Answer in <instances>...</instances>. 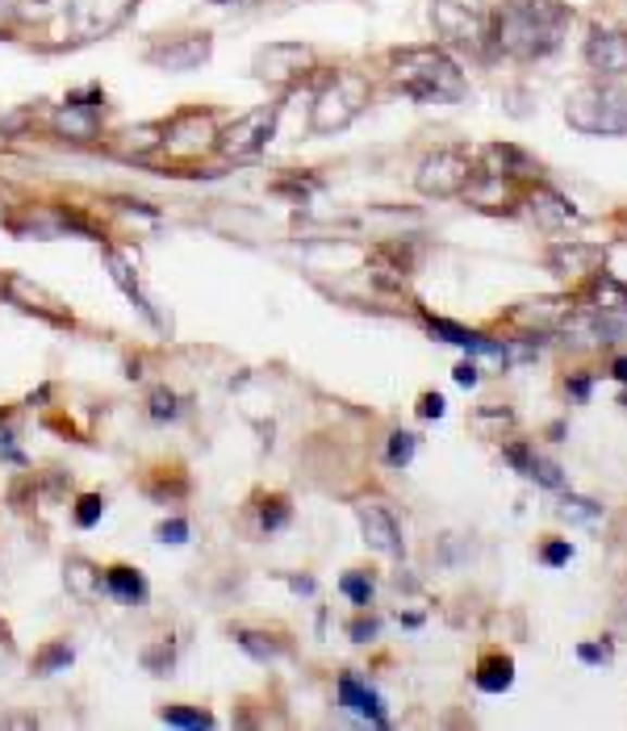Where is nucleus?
Returning a JSON list of instances; mask_svg holds the SVG:
<instances>
[{
  "instance_id": "nucleus-10",
  "label": "nucleus",
  "mask_w": 627,
  "mask_h": 731,
  "mask_svg": "<svg viewBox=\"0 0 627 731\" xmlns=\"http://www.w3.org/2000/svg\"><path fill=\"white\" fill-rule=\"evenodd\" d=\"M310 63H314V51H310V47H301V42H268V47L255 51L251 72L264 84H289V80H298Z\"/></svg>"
},
{
  "instance_id": "nucleus-44",
  "label": "nucleus",
  "mask_w": 627,
  "mask_h": 731,
  "mask_svg": "<svg viewBox=\"0 0 627 731\" xmlns=\"http://www.w3.org/2000/svg\"><path fill=\"white\" fill-rule=\"evenodd\" d=\"M0 38H4V34H0Z\"/></svg>"
},
{
  "instance_id": "nucleus-20",
  "label": "nucleus",
  "mask_w": 627,
  "mask_h": 731,
  "mask_svg": "<svg viewBox=\"0 0 627 731\" xmlns=\"http://www.w3.org/2000/svg\"><path fill=\"white\" fill-rule=\"evenodd\" d=\"M511 681H515V660H511V656H490V660L477 669V685H481L486 694L511 690Z\"/></svg>"
},
{
  "instance_id": "nucleus-32",
  "label": "nucleus",
  "mask_w": 627,
  "mask_h": 731,
  "mask_svg": "<svg viewBox=\"0 0 627 731\" xmlns=\"http://www.w3.org/2000/svg\"><path fill=\"white\" fill-rule=\"evenodd\" d=\"M260 522H264V531H276V527H285V522H289V506H285L280 497L264 502V515H260Z\"/></svg>"
},
{
  "instance_id": "nucleus-6",
  "label": "nucleus",
  "mask_w": 627,
  "mask_h": 731,
  "mask_svg": "<svg viewBox=\"0 0 627 731\" xmlns=\"http://www.w3.org/2000/svg\"><path fill=\"white\" fill-rule=\"evenodd\" d=\"M431 22H436L439 38H448V42L461 47V51L481 54L486 42H490V17L477 13L473 4H461V0H436Z\"/></svg>"
},
{
  "instance_id": "nucleus-36",
  "label": "nucleus",
  "mask_w": 627,
  "mask_h": 731,
  "mask_svg": "<svg viewBox=\"0 0 627 731\" xmlns=\"http://www.w3.org/2000/svg\"><path fill=\"white\" fill-rule=\"evenodd\" d=\"M569 556H573V547L569 543H548L544 547V560L556 569V565H569Z\"/></svg>"
},
{
  "instance_id": "nucleus-24",
  "label": "nucleus",
  "mask_w": 627,
  "mask_h": 731,
  "mask_svg": "<svg viewBox=\"0 0 627 731\" xmlns=\"http://www.w3.org/2000/svg\"><path fill=\"white\" fill-rule=\"evenodd\" d=\"M414 448H418V439L410 431H393L389 434V452H385V461L393 464V468H406L414 461Z\"/></svg>"
},
{
  "instance_id": "nucleus-25",
  "label": "nucleus",
  "mask_w": 627,
  "mask_h": 731,
  "mask_svg": "<svg viewBox=\"0 0 627 731\" xmlns=\"http://www.w3.org/2000/svg\"><path fill=\"white\" fill-rule=\"evenodd\" d=\"M164 723L167 728H214V715H205V710H185V706H167Z\"/></svg>"
},
{
  "instance_id": "nucleus-3",
  "label": "nucleus",
  "mask_w": 627,
  "mask_h": 731,
  "mask_svg": "<svg viewBox=\"0 0 627 731\" xmlns=\"http://www.w3.org/2000/svg\"><path fill=\"white\" fill-rule=\"evenodd\" d=\"M565 122L577 135H627V92L615 88V84H581L565 101Z\"/></svg>"
},
{
  "instance_id": "nucleus-28",
  "label": "nucleus",
  "mask_w": 627,
  "mask_h": 731,
  "mask_svg": "<svg viewBox=\"0 0 627 731\" xmlns=\"http://www.w3.org/2000/svg\"><path fill=\"white\" fill-rule=\"evenodd\" d=\"M180 414V398L172 393V389H155L151 393V418L155 423H167V418H176Z\"/></svg>"
},
{
  "instance_id": "nucleus-14",
  "label": "nucleus",
  "mask_w": 627,
  "mask_h": 731,
  "mask_svg": "<svg viewBox=\"0 0 627 731\" xmlns=\"http://www.w3.org/2000/svg\"><path fill=\"white\" fill-rule=\"evenodd\" d=\"M586 63L602 76H627V34L624 29H594L586 38Z\"/></svg>"
},
{
  "instance_id": "nucleus-27",
  "label": "nucleus",
  "mask_w": 627,
  "mask_h": 731,
  "mask_svg": "<svg viewBox=\"0 0 627 731\" xmlns=\"http://www.w3.org/2000/svg\"><path fill=\"white\" fill-rule=\"evenodd\" d=\"M527 477H531V481H540L544 489H561V486H565L561 468H556L552 461H540V456H531V461H527Z\"/></svg>"
},
{
  "instance_id": "nucleus-41",
  "label": "nucleus",
  "mask_w": 627,
  "mask_h": 731,
  "mask_svg": "<svg viewBox=\"0 0 627 731\" xmlns=\"http://www.w3.org/2000/svg\"><path fill=\"white\" fill-rule=\"evenodd\" d=\"M569 389H573V398H586V393H590V380H573Z\"/></svg>"
},
{
  "instance_id": "nucleus-33",
  "label": "nucleus",
  "mask_w": 627,
  "mask_h": 731,
  "mask_svg": "<svg viewBox=\"0 0 627 731\" xmlns=\"http://www.w3.org/2000/svg\"><path fill=\"white\" fill-rule=\"evenodd\" d=\"M72 660V648L67 644H55V648H47L38 656V673H55L59 665H67Z\"/></svg>"
},
{
  "instance_id": "nucleus-26",
  "label": "nucleus",
  "mask_w": 627,
  "mask_h": 731,
  "mask_svg": "<svg viewBox=\"0 0 627 731\" xmlns=\"http://www.w3.org/2000/svg\"><path fill=\"white\" fill-rule=\"evenodd\" d=\"M235 640H239V648H247L255 660H273L276 652V644L268 640V635H260V631H235Z\"/></svg>"
},
{
  "instance_id": "nucleus-38",
  "label": "nucleus",
  "mask_w": 627,
  "mask_h": 731,
  "mask_svg": "<svg viewBox=\"0 0 627 731\" xmlns=\"http://www.w3.org/2000/svg\"><path fill=\"white\" fill-rule=\"evenodd\" d=\"M456 385L473 389V385H477V364H461V368H456Z\"/></svg>"
},
{
  "instance_id": "nucleus-37",
  "label": "nucleus",
  "mask_w": 627,
  "mask_h": 731,
  "mask_svg": "<svg viewBox=\"0 0 627 731\" xmlns=\"http://www.w3.org/2000/svg\"><path fill=\"white\" fill-rule=\"evenodd\" d=\"M418 414H423V418H443V398H439V393H427Z\"/></svg>"
},
{
  "instance_id": "nucleus-11",
  "label": "nucleus",
  "mask_w": 627,
  "mask_h": 731,
  "mask_svg": "<svg viewBox=\"0 0 627 731\" xmlns=\"http://www.w3.org/2000/svg\"><path fill=\"white\" fill-rule=\"evenodd\" d=\"M210 142H218L214 113H210V109H189V113H180L164 130V147L176 151V155H197V151H205Z\"/></svg>"
},
{
  "instance_id": "nucleus-22",
  "label": "nucleus",
  "mask_w": 627,
  "mask_h": 731,
  "mask_svg": "<svg viewBox=\"0 0 627 731\" xmlns=\"http://www.w3.org/2000/svg\"><path fill=\"white\" fill-rule=\"evenodd\" d=\"M105 590L122 602H142L147 597V581L135 569H110L105 572Z\"/></svg>"
},
{
  "instance_id": "nucleus-39",
  "label": "nucleus",
  "mask_w": 627,
  "mask_h": 731,
  "mask_svg": "<svg viewBox=\"0 0 627 731\" xmlns=\"http://www.w3.org/2000/svg\"><path fill=\"white\" fill-rule=\"evenodd\" d=\"M352 635L360 640V644H364V640H373V635H377V623H373V619H368V623L360 619V623H352Z\"/></svg>"
},
{
  "instance_id": "nucleus-31",
  "label": "nucleus",
  "mask_w": 627,
  "mask_h": 731,
  "mask_svg": "<svg viewBox=\"0 0 627 731\" xmlns=\"http://www.w3.org/2000/svg\"><path fill=\"white\" fill-rule=\"evenodd\" d=\"M101 515H105V502H101L97 493L80 497V511H76V522H80V527H97V518Z\"/></svg>"
},
{
  "instance_id": "nucleus-19",
  "label": "nucleus",
  "mask_w": 627,
  "mask_h": 731,
  "mask_svg": "<svg viewBox=\"0 0 627 731\" xmlns=\"http://www.w3.org/2000/svg\"><path fill=\"white\" fill-rule=\"evenodd\" d=\"M531 205H536V217H540L544 226H565V222H577V217H581L569 201L561 197V192H552V189L536 192V197H531Z\"/></svg>"
},
{
  "instance_id": "nucleus-40",
  "label": "nucleus",
  "mask_w": 627,
  "mask_h": 731,
  "mask_svg": "<svg viewBox=\"0 0 627 731\" xmlns=\"http://www.w3.org/2000/svg\"><path fill=\"white\" fill-rule=\"evenodd\" d=\"M581 660L599 665V660H606V648H599V644H581Z\"/></svg>"
},
{
  "instance_id": "nucleus-7",
  "label": "nucleus",
  "mask_w": 627,
  "mask_h": 731,
  "mask_svg": "<svg viewBox=\"0 0 627 731\" xmlns=\"http://www.w3.org/2000/svg\"><path fill=\"white\" fill-rule=\"evenodd\" d=\"M276 135V105H260L243 113L235 126H226L218 135V147L222 155H230V160H251V155H260Z\"/></svg>"
},
{
  "instance_id": "nucleus-29",
  "label": "nucleus",
  "mask_w": 627,
  "mask_h": 731,
  "mask_svg": "<svg viewBox=\"0 0 627 731\" xmlns=\"http://www.w3.org/2000/svg\"><path fill=\"white\" fill-rule=\"evenodd\" d=\"M339 590L352 597L355 606H368V602H373V581H368V577H360V572H348V577L339 581Z\"/></svg>"
},
{
  "instance_id": "nucleus-23",
  "label": "nucleus",
  "mask_w": 627,
  "mask_h": 731,
  "mask_svg": "<svg viewBox=\"0 0 627 731\" xmlns=\"http://www.w3.org/2000/svg\"><path fill=\"white\" fill-rule=\"evenodd\" d=\"M105 260H110V272H113V280H117V285H122V289H126V298L135 301L138 310H147V314H151V305H147V301H142V293H138V285H135V276H130V264H126V260H122V255H117V251H110V255H105Z\"/></svg>"
},
{
  "instance_id": "nucleus-34",
  "label": "nucleus",
  "mask_w": 627,
  "mask_h": 731,
  "mask_svg": "<svg viewBox=\"0 0 627 731\" xmlns=\"http://www.w3.org/2000/svg\"><path fill=\"white\" fill-rule=\"evenodd\" d=\"M164 543H185L189 540V522L185 518H167V522H160V531H155Z\"/></svg>"
},
{
  "instance_id": "nucleus-5",
  "label": "nucleus",
  "mask_w": 627,
  "mask_h": 731,
  "mask_svg": "<svg viewBox=\"0 0 627 731\" xmlns=\"http://www.w3.org/2000/svg\"><path fill=\"white\" fill-rule=\"evenodd\" d=\"M468 185H473V163H468V155L456 151V147L431 151L427 160L418 163V172H414V189L423 192V197H431V201L461 197Z\"/></svg>"
},
{
  "instance_id": "nucleus-2",
  "label": "nucleus",
  "mask_w": 627,
  "mask_h": 731,
  "mask_svg": "<svg viewBox=\"0 0 627 731\" xmlns=\"http://www.w3.org/2000/svg\"><path fill=\"white\" fill-rule=\"evenodd\" d=\"M389 76L393 88L410 97V101H423V105H452L464 101L468 80L456 67V59L439 47H406V51L389 54Z\"/></svg>"
},
{
  "instance_id": "nucleus-21",
  "label": "nucleus",
  "mask_w": 627,
  "mask_h": 731,
  "mask_svg": "<svg viewBox=\"0 0 627 731\" xmlns=\"http://www.w3.org/2000/svg\"><path fill=\"white\" fill-rule=\"evenodd\" d=\"M594 298L602 314H627V285H619L611 272H594Z\"/></svg>"
},
{
  "instance_id": "nucleus-8",
  "label": "nucleus",
  "mask_w": 627,
  "mask_h": 731,
  "mask_svg": "<svg viewBox=\"0 0 627 731\" xmlns=\"http://www.w3.org/2000/svg\"><path fill=\"white\" fill-rule=\"evenodd\" d=\"M138 0H67V26L80 38H105L135 13Z\"/></svg>"
},
{
  "instance_id": "nucleus-12",
  "label": "nucleus",
  "mask_w": 627,
  "mask_h": 731,
  "mask_svg": "<svg viewBox=\"0 0 627 731\" xmlns=\"http://www.w3.org/2000/svg\"><path fill=\"white\" fill-rule=\"evenodd\" d=\"M97 105H101V92H97V88L67 97V105L55 113V130H59V135H67V138H76V142L97 138V126H101Z\"/></svg>"
},
{
  "instance_id": "nucleus-4",
  "label": "nucleus",
  "mask_w": 627,
  "mask_h": 731,
  "mask_svg": "<svg viewBox=\"0 0 627 731\" xmlns=\"http://www.w3.org/2000/svg\"><path fill=\"white\" fill-rule=\"evenodd\" d=\"M368 105V80L355 72H339L335 80L314 97V113H310V130L314 135H339L348 130L355 117Z\"/></svg>"
},
{
  "instance_id": "nucleus-42",
  "label": "nucleus",
  "mask_w": 627,
  "mask_h": 731,
  "mask_svg": "<svg viewBox=\"0 0 627 731\" xmlns=\"http://www.w3.org/2000/svg\"><path fill=\"white\" fill-rule=\"evenodd\" d=\"M615 377L627 385V355H619V360H615Z\"/></svg>"
},
{
  "instance_id": "nucleus-9",
  "label": "nucleus",
  "mask_w": 627,
  "mask_h": 731,
  "mask_svg": "<svg viewBox=\"0 0 627 731\" xmlns=\"http://www.w3.org/2000/svg\"><path fill=\"white\" fill-rule=\"evenodd\" d=\"M210 54H214V38L201 29V34L164 38L160 47H151V51H147V63H151V67H160V72L180 76V72H197L201 63H210Z\"/></svg>"
},
{
  "instance_id": "nucleus-1",
  "label": "nucleus",
  "mask_w": 627,
  "mask_h": 731,
  "mask_svg": "<svg viewBox=\"0 0 627 731\" xmlns=\"http://www.w3.org/2000/svg\"><path fill=\"white\" fill-rule=\"evenodd\" d=\"M573 26V9L565 0H506L490 17L493 51L506 59H544L552 54Z\"/></svg>"
},
{
  "instance_id": "nucleus-13",
  "label": "nucleus",
  "mask_w": 627,
  "mask_h": 731,
  "mask_svg": "<svg viewBox=\"0 0 627 731\" xmlns=\"http://www.w3.org/2000/svg\"><path fill=\"white\" fill-rule=\"evenodd\" d=\"M355 518H360V531H364V540L373 552H381V556H402V531H398V522L393 515L385 511L381 502H364V506H355Z\"/></svg>"
},
{
  "instance_id": "nucleus-43",
  "label": "nucleus",
  "mask_w": 627,
  "mask_h": 731,
  "mask_svg": "<svg viewBox=\"0 0 627 731\" xmlns=\"http://www.w3.org/2000/svg\"><path fill=\"white\" fill-rule=\"evenodd\" d=\"M214 4H235V0H214Z\"/></svg>"
},
{
  "instance_id": "nucleus-35",
  "label": "nucleus",
  "mask_w": 627,
  "mask_h": 731,
  "mask_svg": "<svg viewBox=\"0 0 627 731\" xmlns=\"http://www.w3.org/2000/svg\"><path fill=\"white\" fill-rule=\"evenodd\" d=\"M164 138H155V130H130L126 135V151H151V147H160Z\"/></svg>"
},
{
  "instance_id": "nucleus-15",
  "label": "nucleus",
  "mask_w": 627,
  "mask_h": 731,
  "mask_svg": "<svg viewBox=\"0 0 627 731\" xmlns=\"http://www.w3.org/2000/svg\"><path fill=\"white\" fill-rule=\"evenodd\" d=\"M602 260H606L602 247L577 243V239L556 243L548 251V264H552V272H561V276H594V272L602 268Z\"/></svg>"
},
{
  "instance_id": "nucleus-17",
  "label": "nucleus",
  "mask_w": 627,
  "mask_h": 731,
  "mask_svg": "<svg viewBox=\"0 0 627 731\" xmlns=\"http://www.w3.org/2000/svg\"><path fill=\"white\" fill-rule=\"evenodd\" d=\"M565 314H569V301L565 298H536V301H523V310H515V318L527 326H552V323H561Z\"/></svg>"
},
{
  "instance_id": "nucleus-16",
  "label": "nucleus",
  "mask_w": 627,
  "mask_h": 731,
  "mask_svg": "<svg viewBox=\"0 0 627 731\" xmlns=\"http://www.w3.org/2000/svg\"><path fill=\"white\" fill-rule=\"evenodd\" d=\"M339 706H343V710H352V715H360V719H368L373 728H389V715H385L381 698H377L364 681L339 678Z\"/></svg>"
},
{
  "instance_id": "nucleus-18",
  "label": "nucleus",
  "mask_w": 627,
  "mask_h": 731,
  "mask_svg": "<svg viewBox=\"0 0 627 731\" xmlns=\"http://www.w3.org/2000/svg\"><path fill=\"white\" fill-rule=\"evenodd\" d=\"M486 176H523V172H531V160L518 151V147H490L486 151V167H481Z\"/></svg>"
},
{
  "instance_id": "nucleus-30",
  "label": "nucleus",
  "mask_w": 627,
  "mask_h": 731,
  "mask_svg": "<svg viewBox=\"0 0 627 731\" xmlns=\"http://www.w3.org/2000/svg\"><path fill=\"white\" fill-rule=\"evenodd\" d=\"M561 515L573 518V522H594V518H599V506H594V502H586V497H565Z\"/></svg>"
}]
</instances>
